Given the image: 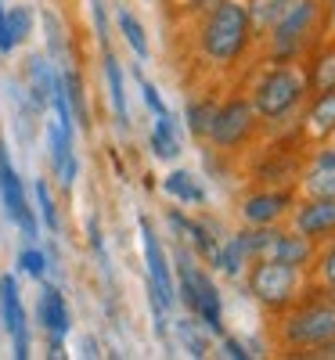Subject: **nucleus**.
Returning <instances> with one entry per match:
<instances>
[{
  "label": "nucleus",
  "instance_id": "nucleus-1",
  "mask_svg": "<svg viewBox=\"0 0 335 360\" xmlns=\"http://www.w3.org/2000/svg\"><path fill=\"white\" fill-rule=\"evenodd\" d=\"M249 8L238 4V0H217V8H213V15L206 18L202 25V51L206 58H213V62H234V58L246 51L249 44Z\"/></svg>",
  "mask_w": 335,
  "mask_h": 360
},
{
  "label": "nucleus",
  "instance_id": "nucleus-2",
  "mask_svg": "<svg viewBox=\"0 0 335 360\" xmlns=\"http://www.w3.org/2000/svg\"><path fill=\"white\" fill-rule=\"evenodd\" d=\"M177 274H180V295H184L188 310L198 314V321L209 328V332H220L224 328V303H220L217 285L209 281V274L191 263L188 252L177 256Z\"/></svg>",
  "mask_w": 335,
  "mask_h": 360
},
{
  "label": "nucleus",
  "instance_id": "nucleus-3",
  "mask_svg": "<svg viewBox=\"0 0 335 360\" xmlns=\"http://www.w3.org/2000/svg\"><path fill=\"white\" fill-rule=\"evenodd\" d=\"M303 94H307V79H303V72L292 69V65H282V69H270L256 83L253 108L263 119H282L303 101Z\"/></svg>",
  "mask_w": 335,
  "mask_h": 360
},
{
  "label": "nucleus",
  "instance_id": "nucleus-4",
  "mask_svg": "<svg viewBox=\"0 0 335 360\" xmlns=\"http://www.w3.org/2000/svg\"><path fill=\"white\" fill-rule=\"evenodd\" d=\"M317 0H292L289 11L270 25V51L278 58H289L303 47V40L310 37V29L317 22Z\"/></svg>",
  "mask_w": 335,
  "mask_h": 360
},
{
  "label": "nucleus",
  "instance_id": "nucleus-5",
  "mask_svg": "<svg viewBox=\"0 0 335 360\" xmlns=\"http://www.w3.org/2000/svg\"><path fill=\"white\" fill-rule=\"evenodd\" d=\"M249 288L263 307H285L299 292V266H289L278 259H260V266L249 278Z\"/></svg>",
  "mask_w": 335,
  "mask_h": 360
},
{
  "label": "nucleus",
  "instance_id": "nucleus-6",
  "mask_svg": "<svg viewBox=\"0 0 335 360\" xmlns=\"http://www.w3.org/2000/svg\"><path fill=\"white\" fill-rule=\"evenodd\" d=\"M331 335H335V303H310L285 321V339L292 346L321 349Z\"/></svg>",
  "mask_w": 335,
  "mask_h": 360
},
{
  "label": "nucleus",
  "instance_id": "nucleus-7",
  "mask_svg": "<svg viewBox=\"0 0 335 360\" xmlns=\"http://www.w3.org/2000/svg\"><path fill=\"white\" fill-rule=\"evenodd\" d=\"M141 242H144V263H148V292L163 310H173L177 285H173V274H170V259H166L156 231H151V224L144 217H141Z\"/></svg>",
  "mask_w": 335,
  "mask_h": 360
},
{
  "label": "nucleus",
  "instance_id": "nucleus-8",
  "mask_svg": "<svg viewBox=\"0 0 335 360\" xmlns=\"http://www.w3.org/2000/svg\"><path fill=\"white\" fill-rule=\"evenodd\" d=\"M0 198H4L8 217L22 227L25 242H33V238H37V217H33V209H29V202H25L22 176L15 173V166H11V159H8L4 141H0Z\"/></svg>",
  "mask_w": 335,
  "mask_h": 360
},
{
  "label": "nucleus",
  "instance_id": "nucleus-9",
  "mask_svg": "<svg viewBox=\"0 0 335 360\" xmlns=\"http://www.w3.org/2000/svg\"><path fill=\"white\" fill-rule=\"evenodd\" d=\"M253 123H256V108L246 105V101H227L224 108L213 112L209 119V141L217 148H234L241 144L249 134H253Z\"/></svg>",
  "mask_w": 335,
  "mask_h": 360
},
{
  "label": "nucleus",
  "instance_id": "nucleus-10",
  "mask_svg": "<svg viewBox=\"0 0 335 360\" xmlns=\"http://www.w3.org/2000/svg\"><path fill=\"white\" fill-rule=\"evenodd\" d=\"M0 321H4L8 335L15 342V356L25 360L29 356V321H25V307L18 299L15 278H0Z\"/></svg>",
  "mask_w": 335,
  "mask_h": 360
},
{
  "label": "nucleus",
  "instance_id": "nucleus-11",
  "mask_svg": "<svg viewBox=\"0 0 335 360\" xmlns=\"http://www.w3.org/2000/svg\"><path fill=\"white\" fill-rule=\"evenodd\" d=\"M47 148H51V162H54V173H58V184L69 191L76 184L80 162L72 155V134L58 123V119H51V123H47Z\"/></svg>",
  "mask_w": 335,
  "mask_h": 360
},
{
  "label": "nucleus",
  "instance_id": "nucleus-12",
  "mask_svg": "<svg viewBox=\"0 0 335 360\" xmlns=\"http://www.w3.org/2000/svg\"><path fill=\"white\" fill-rule=\"evenodd\" d=\"M296 231L307 234V238L335 234V198H310L296 213Z\"/></svg>",
  "mask_w": 335,
  "mask_h": 360
},
{
  "label": "nucleus",
  "instance_id": "nucleus-13",
  "mask_svg": "<svg viewBox=\"0 0 335 360\" xmlns=\"http://www.w3.org/2000/svg\"><path fill=\"white\" fill-rule=\"evenodd\" d=\"M310 256H314V245H310L307 234H278L274 231L270 245L263 249L260 259H278V263H289V266H303V263H310Z\"/></svg>",
  "mask_w": 335,
  "mask_h": 360
},
{
  "label": "nucleus",
  "instance_id": "nucleus-14",
  "mask_svg": "<svg viewBox=\"0 0 335 360\" xmlns=\"http://www.w3.org/2000/svg\"><path fill=\"white\" fill-rule=\"evenodd\" d=\"M37 317H40V324L47 328L51 335H69V328H72V317H69V307H65V299H62V292H58L54 285H44V292H40V307H37Z\"/></svg>",
  "mask_w": 335,
  "mask_h": 360
},
{
  "label": "nucleus",
  "instance_id": "nucleus-15",
  "mask_svg": "<svg viewBox=\"0 0 335 360\" xmlns=\"http://www.w3.org/2000/svg\"><path fill=\"white\" fill-rule=\"evenodd\" d=\"M29 98H33V108H44L51 101V90H54V79H58V65H51L44 54H33L29 58Z\"/></svg>",
  "mask_w": 335,
  "mask_h": 360
},
{
  "label": "nucleus",
  "instance_id": "nucleus-16",
  "mask_svg": "<svg viewBox=\"0 0 335 360\" xmlns=\"http://www.w3.org/2000/svg\"><path fill=\"white\" fill-rule=\"evenodd\" d=\"M289 209V195H282V191H270V195H253L249 202H246V220L253 224V227H267V224H274L282 213Z\"/></svg>",
  "mask_w": 335,
  "mask_h": 360
},
{
  "label": "nucleus",
  "instance_id": "nucleus-17",
  "mask_svg": "<svg viewBox=\"0 0 335 360\" xmlns=\"http://www.w3.org/2000/svg\"><path fill=\"white\" fill-rule=\"evenodd\" d=\"M105 79H108V94H112V108H115V123L127 130L130 108H127V90H123V65L115 62V54L108 47H105Z\"/></svg>",
  "mask_w": 335,
  "mask_h": 360
},
{
  "label": "nucleus",
  "instance_id": "nucleus-18",
  "mask_svg": "<svg viewBox=\"0 0 335 360\" xmlns=\"http://www.w3.org/2000/svg\"><path fill=\"white\" fill-rule=\"evenodd\" d=\"M151 152L159 159H177L180 155V137H177V119L170 112L156 115V130H151Z\"/></svg>",
  "mask_w": 335,
  "mask_h": 360
},
{
  "label": "nucleus",
  "instance_id": "nucleus-19",
  "mask_svg": "<svg viewBox=\"0 0 335 360\" xmlns=\"http://www.w3.org/2000/svg\"><path fill=\"white\" fill-rule=\"evenodd\" d=\"M246 259H249L246 234L227 238V245H224V249H217V256H213L217 270H220V274H227V278H238V274H241V266H246Z\"/></svg>",
  "mask_w": 335,
  "mask_h": 360
},
{
  "label": "nucleus",
  "instance_id": "nucleus-20",
  "mask_svg": "<svg viewBox=\"0 0 335 360\" xmlns=\"http://www.w3.org/2000/svg\"><path fill=\"white\" fill-rule=\"evenodd\" d=\"M163 191L173 195V198H180V202H188V205H202V202H206L202 184H198L188 169H173V173L163 180Z\"/></svg>",
  "mask_w": 335,
  "mask_h": 360
},
{
  "label": "nucleus",
  "instance_id": "nucleus-21",
  "mask_svg": "<svg viewBox=\"0 0 335 360\" xmlns=\"http://www.w3.org/2000/svg\"><path fill=\"white\" fill-rule=\"evenodd\" d=\"M307 130L314 137H328L335 130V86L331 90H321V98L314 101V108L307 115Z\"/></svg>",
  "mask_w": 335,
  "mask_h": 360
},
{
  "label": "nucleus",
  "instance_id": "nucleus-22",
  "mask_svg": "<svg viewBox=\"0 0 335 360\" xmlns=\"http://www.w3.org/2000/svg\"><path fill=\"white\" fill-rule=\"evenodd\" d=\"M170 220H173V227H177V231H184V234H188V242H191V245H195L206 259L217 256V242L209 238V231H206L202 224H195V220H188V217H180V213H173Z\"/></svg>",
  "mask_w": 335,
  "mask_h": 360
},
{
  "label": "nucleus",
  "instance_id": "nucleus-23",
  "mask_svg": "<svg viewBox=\"0 0 335 360\" xmlns=\"http://www.w3.org/2000/svg\"><path fill=\"white\" fill-rule=\"evenodd\" d=\"M289 4H292V0H253V4H249V22L256 29H270L289 11Z\"/></svg>",
  "mask_w": 335,
  "mask_h": 360
},
{
  "label": "nucleus",
  "instance_id": "nucleus-24",
  "mask_svg": "<svg viewBox=\"0 0 335 360\" xmlns=\"http://www.w3.org/2000/svg\"><path fill=\"white\" fill-rule=\"evenodd\" d=\"M62 79H65V98H69V108H72V119H76V123L87 130V123H90V119H87V98H83V79L72 72V69H65L62 72Z\"/></svg>",
  "mask_w": 335,
  "mask_h": 360
},
{
  "label": "nucleus",
  "instance_id": "nucleus-25",
  "mask_svg": "<svg viewBox=\"0 0 335 360\" xmlns=\"http://www.w3.org/2000/svg\"><path fill=\"white\" fill-rule=\"evenodd\" d=\"M119 29H123V37H127V44L134 47V54L141 58V62H144V58H148V37H144V25L123 8V11H119Z\"/></svg>",
  "mask_w": 335,
  "mask_h": 360
},
{
  "label": "nucleus",
  "instance_id": "nucleus-26",
  "mask_svg": "<svg viewBox=\"0 0 335 360\" xmlns=\"http://www.w3.org/2000/svg\"><path fill=\"white\" fill-rule=\"evenodd\" d=\"M177 335H180V342H184V349L191 356H206L209 353V335L195 321H177Z\"/></svg>",
  "mask_w": 335,
  "mask_h": 360
},
{
  "label": "nucleus",
  "instance_id": "nucleus-27",
  "mask_svg": "<svg viewBox=\"0 0 335 360\" xmlns=\"http://www.w3.org/2000/svg\"><path fill=\"white\" fill-rule=\"evenodd\" d=\"M303 188L310 198H335V166H317Z\"/></svg>",
  "mask_w": 335,
  "mask_h": 360
},
{
  "label": "nucleus",
  "instance_id": "nucleus-28",
  "mask_svg": "<svg viewBox=\"0 0 335 360\" xmlns=\"http://www.w3.org/2000/svg\"><path fill=\"white\" fill-rule=\"evenodd\" d=\"M44 33H47V51L51 58L58 62V69L65 65V37H62V25H58V18L51 11H44Z\"/></svg>",
  "mask_w": 335,
  "mask_h": 360
},
{
  "label": "nucleus",
  "instance_id": "nucleus-29",
  "mask_svg": "<svg viewBox=\"0 0 335 360\" xmlns=\"http://www.w3.org/2000/svg\"><path fill=\"white\" fill-rule=\"evenodd\" d=\"M8 29H11V40L22 44L29 37V29H33V8H25V4L11 8L8 11Z\"/></svg>",
  "mask_w": 335,
  "mask_h": 360
},
{
  "label": "nucleus",
  "instance_id": "nucleus-30",
  "mask_svg": "<svg viewBox=\"0 0 335 360\" xmlns=\"http://www.w3.org/2000/svg\"><path fill=\"white\" fill-rule=\"evenodd\" d=\"M213 105H206V101H195V105H188V127H191V134L195 137H206L209 134V119H213Z\"/></svg>",
  "mask_w": 335,
  "mask_h": 360
},
{
  "label": "nucleus",
  "instance_id": "nucleus-31",
  "mask_svg": "<svg viewBox=\"0 0 335 360\" xmlns=\"http://www.w3.org/2000/svg\"><path fill=\"white\" fill-rule=\"evenodd\" d=\"M37 202H40V213H44V224L51 231H58V205L51 198V188L44 184V180H37Z\"/></svg>",
  "mask_w": 335,
  "mask_h": 360
},
{
  "label": "nucleus",
  "instance_id": "nucleus-32",
  "mask_svg": "<svg viewBox=\"0 0 335 360\" xmlns=\"http://www.w3.org/2000/svg\"><path fill=\"white\" fill-rule=\"evenodd\" d=\"M18 266H22V274H29V278H44V270H47V256H44V252H37V249H22Z\"/></svg>",
  "mask_w": 335,
  "mask_h": 360
},
{
  "label": "nucleus",
  "instance_id": "nucleus-33",
  "mask_svg": "<svg viewBox=\"0 0 335 360\" xmlns=\"http://www.w3.org/2000/svg\"><path fill=\"white\" fill-rule=\"evenodd\" d=\"M317 90H331L335 86V54L321 58V65H317V76H314Z\"/></svg>",
  "mask_w": 335,
  "mask_h": 360
},
{
  "label": "nucleus",
  "instance_id": "nucleus-34",
  "mask_svg": "<svg viewBox=\"0 0 335 360\" xmlns=\"http://www.w3.org/2000/svg\"><path fill=\"white\" fill-rule=\"evenodd\" d=\"M137 83H141V94H144V105H148L151 112H156V115H163V112H170V108L163 105V98H159V90H156V86H151L148 79H141V69H137Z\"/></svg>",
  "mask_w": 335,
  "mask_h": 360
},
{
  "label": "nucleus",
  "instance_id": "nucleus-35",
  "mask_svg": "<svg viewBox=\"0 0 335 360\" xmlns=\"http://www.w3.org/2000/svg\"><path fill=\"white\" fill-rule=\"evenodd\" d=\"M90 15H94V25H98L101 44H108V15H105V4H101V0H90Z\"/></svg>",
  "mask_w": 335,
  "mask_h": 360
},
{
  "label": "nucleus",
  "instance_id": "nucleus-36",
  "mask_svg": "<svg viewBox=\"0 0 335 360\" xmlns=\"http://www.w3.org/2000/svg\"><path fill=\"white\" fill-rule=\"evenodd\" d=\"M321 278H324V285L335 292V245L324 252V259H321Z\"/></svg>",
  "mask_w": 335,
  "mask_h": 360
},
{
  "label": "nucleus",
  "instance_id": "nucleus-37",
  "mask_svg": "<svg viewBox=\"0 0 335 360\" xmlns=\"http://www.w3.org/2000/svg\"><path fill=\"white\" fill-rule=\"evenodd\" d=\"M11 47H15V40H11V29H8V11L0 4V54H8Z\"/></svg>",
  "mask_w": 335,
  "mask_h": 360
},
{
  "label": "nucleus",
  "instance_id": "nucleus-38",
  "mask_svg": "<svg viewBox=\"0 0 335 360\" xmlns=\"http://www.w3.org/2000/svg\"><path fill=\"white\" fill-rule=\"evenodd\" d=\"M90 245H94V252H98V259H101V263H108V256H105V242H101V227H98V220H90Z\"/></svg>",
  "mask_w": 335,
  "mask_h": 360
},
{
  "label": "nucleus",
  "instance_id": "nucleus-39",
  "mask_svg": "<svg viewBox=\"0 0 335 360\" xmlns=\"http://www.w3.org/2000/svg\"><path fill=\"white\" fill-rule=\"evenodd\" d=\"M224 353H227V356H234V360H246V356H253V353H249L246 346H241L238 339H224Z\"/></svg>",
  "mask_w": 335,
  "mask_h": 360
},
{
  "label": "nucleus",
  "instance_id": "nucleus-40",
  "mask_svg": "<svg viewBox=\"0 0 335 360\" xmlns=\"http://www.w3.org/2000/svg\"><path fill=\"white\" fill-rule=\"evenodd\" d=\"M328 137H331V144H328V148H324V152L317 155V166H335V130H331Z\"/></svg>",
  "mask_w": 335,
  "mask_h": 360
},
{
  "label": "nucleus",
  "instance_id": "nucleus-41",
  "mask_svg": "<svg viewBox=\"0 0 335 360\" xmlns=\"http://www.w3.org/2000/svg\"><path fill=\"white\" fill-rule=\"evenodd\" d=\"M80 353H83V356H101V353H98L94 335H83V339H80Z\"/></svg>",
  "mask_w": 335,
  "mask_h": 360
},
{
  "label": "nucleus",
  "instance_id": "nucleus-42",
  "mask_svg": "<svg viewBox=\"0 0 335 360\" xmlns=\"http://www.w3.org/2000/svg\"><path fill=\"white\" fill-rule=\"evenodd\" d=\"M209 4H217V0H180V8H188V11H198V8H209Z\"/></svg>",
  "mask_w": 335,
  "mask_h": 360
},
{
  "label": "nucleus",
  "instance_id": "nucleus-43",
  "mask_svg": "<svg viewBox=\"0 0 335 360\" xmlns=\"http://www.w3.org/2000/svg\"><path fill=\"white\" fill-rule=\"evenodd\" d=\"M321 356H335V335H331V339L321 346Z\"/></svg>",
  "mask_w": 335,
  "mask_h": 360
},
{
  "label": "nucleus",
  "instance_id": "nucleus-44",
  "mask_svg": "<svg viewBox=\"0 0 335 360\" xmlns=\"http://www.w3.org/2000/svg\"><path fill=\"white\" fill-rule=\"evenodd\" d=\"M331 25H335V0H331Z\"/></svg>",
  "mask_w": 335,
  "mask_h": 360
}]
</instances>
